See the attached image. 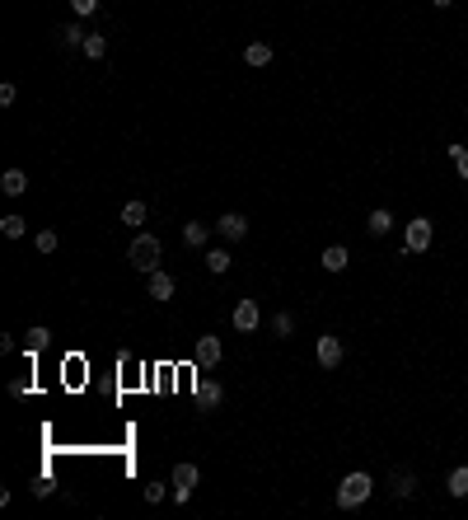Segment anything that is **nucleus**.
<instances>
[{
	"label": "nucleus",
	"instance_id": "obj_1",
	"mask_svg": "<svg viewBox=\"0 0 468 520\" xmlns=\"http://www.w3.org/2000/svg\"><path fill=\"white\" fill-rule=\"evenodd\" d=\"M370 492H375V483H370V474H346L342 478V487H337V506L342 511H356V506H366L370 502Z\"/></svg>",
	"mask_w": 468,
	"mask_h": 520
},
{
	"label": "nucleus",
	"instance_id": "obj_2",
	"mask_svg": "<svg viewBox=\"0 0 468 520\" xmlns=\"http://www.w3.org/2000/svg\"><path fill=\"white\" fill-rule=\"evenodd\" d=\"M159 253H164V244H159L155 235H145V230H141V235L132 239L127 258H132V267H136V272H145V277H150V272L159 267Z\"/></svg>",
	"mask_w": 468,
	"mask_h": 520
},
{
	"label": "nucleus",
	"instance_id": "obj_3",
	"mask_svg": "<svg viewBox=\"0 0 468 520\" xmlns=\"http://www.w3.org/2000/svg\"><path fill=\"white\" fill-rule=\"evenodd\" d=\"M431 239H435L431 221H426V216H417V221H408V235H403V249H408V253H426V249H431Z\"/></svg>",
	"mask_w": 468,
	"mask_h": 520
},
{
	"label": "nucleus",
	"instance_id": "obj_4",
	"mask_svg": "<svg viewBox=\"0 0 468 520\" xmlns=\"http://www.w3.org/2000/svg\"><path fill=\"white\" fill-rule=\"evenodd\" d=\"M197 483H201V469H197V464H179V469H174V478H169L174 502H188L192 492H197Z\"/></svg>",
	"mask_w": 468,
	"mask_h": 520
},
{
	"label": "nucleus",
	"instance_id": "obj_5",
	"mask_svg": "<svg viewBox=\"0 0 468 520\" xmlns=\"http://www.w3.org/2000/svg\"><path fill=\"white\" fill-rule=\"evenodd\" d=\"M216 235H220L225 244H239V239H248V216H244V211H225L220 221H216Z\"/></svg>",
	"mask_w": 468,
	"mask_h": 520
},
{
	"label": "nucleus",
	"instance_id": "obj_6",
	"mask_svg": "<svg viewBox=\"0 0 468 520\" xmlns=\"http://www.w3.org/2000/svg\"><path fill=\"white\" fill-rule=\"evenodd\" d=\"M192 356H197V366H201V371H211V366H220V356H225V342L216 338V333H206V338H197Z\"/></svg>",
	"mask_w": 468,
	"mask_h": 520
},
{
	"label": "nucleus",
	"instance_id": "obj_7",
	"mask_svg": "<svg viewBox=\"0 0 468 520\" xmlns=\"http://www.w3.org/2000/svg\"><path fill=\"white\" fill-rule=\"evenodd\" d=\"M314 356H319V366H324V371H337V366H342V338L324 333V338L314 342Z\"/></svg>",
	"mask_w": 468,
	"mask_h": 520
},
{
	"label": "nucleus",
	"instance_id": "obj_8",
	"mask_svg": "<svg viewBox=\"0 0 468 520\" xmlns=\"http://www.w3.org/2000/svg\"><path fill=\"white\" fill-rule=\"evenodd\" d=\"M257 324H262L257 300H239V305H234V328H239V333H257Z\"/></svg>",
	"mask_w": 468,
	"mask_h": 520
},
{
	"label": "nucleus",
	"instance_id": "obj_9",
	"mask_svg": "<svg viewBox=\"0 0 468 520\" xmlns=\"http://www.w3.org/2000/svg\"><path fill=\"white\" fill-rule=\"evenodd\" d=\"M145 291H150V300H174V277L169 272H150V282H145Z\"/></svg>",
	"mask_w": 468,
	"mask_h": 520
},
{
	"label": "nucleus",
	"instance_id": "obj_10",
	"mask_svg": "<svg viewBox=\"0 0 468 520\" xmlns=\"http://www.w3.org/2000/svg\"><path fill=\"white\" fill-rule=\"evenodd\" d=\"M0 193H5V197H23V193H28V174H23V169H5V174H0Z\"/></svg>",
	"mask_w": 468,
	"mask_h": 520
},
{
	"label": "nucleus",
	"instance_id": "obj_11",
	"mask_svg": "<svg viewBox=\"0 0 468 520\" xmlns=\"http://www.w3.org/2000/svg\"><path fill=\"white\" fill-rule=\"evenodd\" d=\"M197 403L201 408H220L225 403V389L216 385V380H206V375H201V380H197Z\"/></svg>",
	"mask_w": 468,
	"mask_h": 520
},
{
	"label": "nucleus",
	"instance_id": "obj_12",
	"mask_svg": "<svg viewBox=\"0 0 468 520\" xmlns=\"http://www.w3.org/2000/svg\"><path fill=\"white\" fill-rule=\"evenodd\" d=\"M244 61H248L253 70L272 66V43H248V47H244Z\"/></svg>",
	"mask_w": 468,
	"mask_h": 520
},
{
	"label": "nucleus",
	"instance_id": "obj_13",
	"mask_svg": "<svg viewBox=\"0 0 468 520\" xmlns=\"http://www.w3.org/2000/svg\"><path fill=\"white\" fill-rule=\"evenodd\" d=\"M52 342V328L47 324H38V328H28V342H23V356H38V351Z\"/></svg>",
	"mask_w": 468,
	"mask_h": 520
},
{
	"label": "nucleus",
	"instance_id": "obj_14",
	"mask_svg": "<svg viewBox=\"0 0 468 520\" xmlns=\"http://www.w3.org/2000/svg\"><path fill=\"white\" fill-rule=\"evenodd\" d=\"M230 249H206V272H211V277H225V272H230Z\"/></svg>",
	"mask_w": 468,
	"mask_h": 520
},
{
	"label": "nucleus",
	"instance_id": "obj_15",
	"mask_svg": "<svg viewBox=\"0 0 468 520\" xmlns=\"http://www.w3.org/2000/svg\"><path fill=\"white\" fill-rule=\"evenodd\" d=\"M56 47H75V43H85V38H90V33H85V28H80V23H61V28H56Z\"/></svg>",
	"mask_w": 468,
	"mask_h": 520
},
{
	"label": "nucleus",
	"instance_id": "obj_16",
	"mask_svg": "<svg viewBox=\"0 0 468 520\" xmlns=\"http://www.w3.org/2000/svg\"><path fill=\"white\" fill-rule=\"evenodd\" d=\"M366 230H370V235H389V230H393V216L384 211V206H375V211L366 216Z\"/></svg>",
	"mask_w": 468,
	"mask_h": 520
},
{
	"label": "nucleus",
	"instance_id": "obj_17",
	"mask_svg": "<svg viewBox=\"0 0 468 520\" xmlns=\"http://www.w3.org/2000/svg\"><path fill=\"white\" fill-rule=\"evenodd\" d=\"M183 239H188L192 249H206V239H211V225H201V221H188V225H183Z\"/></svg>",
	"mask_w": 468,
	"mask_h": 520
},
{
	"label": "nucleus",
	"instance_id": "obj_18",
	"mask_svg": "<svg viewBox=\"0 0 468 520\" xmlns=\"http://www.w3.org/2000/svg\"><path fill=\"white\" fill-rule=\"evenodd\" d=\"M346 262H351V253H346L342 244H333V249H324V267H328V272H346Z\"/></svg>",
	"mask_w": 468,
	"mask_h": 520
},
{
	"label": "nucleus",
	"instance_id": "obj_19",
	"mask_svg": "<svg viewBox=\"0 0 468 520\" xmlns=\"http://www.w3.org/2000/svg\"><path fill=\"white\" fill-rule=\"evenodd\" d=\"M80 47H85V57H90V61H103V57H108V38H103V33H90Z\"/></svg>",
	"mask_w": 468,
	"mask_h": 520
},
{
	"label": "nucleus",
	"instance_id": "obj_20",
	"mask_svg": "<svg viewBox=\"0 0 468 520\" xmlns=\"http://www.w3.org/2000/svg\"><path fill=\"white\" fill-rule=\"evenodd\" d=\"M450 497H468V464H459L450 474Z\"/></svg>",
	"mask_w": 468,
	"mask_h": 520
},
{
	"label": "nucleus",
	"instance_id": "obj_21",
	"mask_svg": "<svg viewBox=\"0 0 468 520\" xmlns=\"http://www.w3.org/2000/svg\"><path fill=\"white\" fill-rule=\"evenodd\" d=\"M0 230H5V239H23V230H28V221H23V216H5V221H0Z\"/></svg>",
	"mask_w": 468,
	"mask_h": 520
},
{
	"label": "nucleus",
	"instance_id": "obj_22",
	"mask_svg": "<svg viewBox=\"0 0 468 520\" xmlns=\"http://www.w3.org/2000/svg\"><path fill=\"white\" fill-rule=\"evenodd\" d=\"M413 492H417V478L413 474H393V497H413Z\"/></svg>",
	"mask_w": 468,
	"mask_h": 520
},
{
	"label": "nucleus",
	"instance_id": "obj_23",
	"mask_svg": "<svg viewBox=\"0 0 468 520\" xmlns=\"http://www.w3.org/2000/svg\"><path fill=\"white\" fill-rule=\"evenodd\" d=\"M145 216H150V211H145V202H127L122 206V221H127V225H145Z\"/></svg>",
	"mask_w": 468,
	"mask_h": 520
},
{
	"label": "nucleus",
	"instance_id": "obj_24",
	"mask_svg": "<svg viewBox=\"0 0 468 520\" xmlns=\"http://www.w3.org/2000/svg\"><path fill=\"white\" fill-rule=\"evenodd\" d=\"M272 333H277V338H290V333H295V319H290L286 309H281V314H272Z\"/></svg>",
	"mask_w": 468,
	"mask_h": 520
},
{
	"label": "nucleus",
	"instance_id": "obj_25",
	"mask_svg": "<svg viewBox=\"0 0 468 520\" xmlns=\"http://www.w3.org/2000/svg\"><path fill=\"white\" fill-rule=\"evenodd\" d=\"M450 159H454L459 179H468V146H450Z\"/></svg>",
	"mask_w": 468,
	"mask_h": 520
},
{
	"label": "nucleus",
	"instance_id": "obj_26",
	"mask_svg": "<svg viewBox=\"0 0 468 520\" xmlns=\"http://www.w3.org/2000/svg\"><path fill=\"white\" fill-rule=\"evenodd\" d=\"M164 497H174L169 483H145V502H164Z\"/></svg>",
	"mask_w": 468,
	"mask_h": 520
},
{
	"label": "nucleus",
	"instance_id": "obj_27",
	"mask_svg": "<svg viewBox=\"0 0 468 520\" xmlns=\"http://www.w3.org/2000/svg\"><path fill=\"white\" fill-rule=\"evenodd\" d=\"M56 244H61L56 230H43V235H38V253H56Z\"/></svg>",
	"mask_w": 468,
	"mask_h": 520
},
{
	"label": "nucleus",
	"instance_id": "obj_28",
	"mask_svg": "<svg viewBox=\"0 0 468 520\" xmlns=\"http://www.w3.org/2000/svg\"><path fill=\"white\" fill-rule=\"evenodd\" d=\"M28 389H33V380H10V394L14 398H28Z\"/></svg>",
	"mask_w": 468,
	"mask_h": 520
},
{
	"label": "nucleus",
	"instance_id": "obj_29",
	"mask_svg": "<svg viewBox=\"0 0 468 520\" xmlns=\"http://www.w3.org/2000/svg\"><path fill=\"white\" fill-rule=\"evenodd\" d=\"M70 10H75V14H94V10H99V0H70Z\"/></svg>",
	"mask_w": 468,
	"mask_h": 520
},
{
	"label": "nucleus",
	"instance_id": "obj_30",
	"mask_svg": "<svg viewBox=\"0 0 468 520\" xmlns=\"http://www.w3.org/2000/svg\"><path fill=\"white\" fill-rule=\"evenodd\" d=\"M14 94H19V90H14L10 80H5V85H0V103H5V108H10V103H14Z\"/></svg>",
	"mask_w": 468,
	"mask_h": 520
},
{
	"label": "nucleus",
	"instance_id": "obj_31",
	"mask_svg": "<svg viewBox=\"0 0 468 520\" xmlns=\"http://www.w3.org/2000/svg\"><path fill=\"white\" fill-rule=\"evenodd\" d=\"M431 5H435V10H450V5H454V0H431Z\"/></svg>",
	"mask_w": 468,
	"mask_h": 520
},
{
	"label": "nucleus",
	"instance_id": "obj_32",
	"mask_svg": "<svg viewBox=\"0 0 468 520\" xmlns=\"http://www.w3.org/2000/svg\"><path fill=\"white\" fill-rule=\"evenodd\" d=\"M464 113H468V108H464Z\"/></svg>",
	"mask_w": 468,
	"mask_h": 520
}]
</instances>
